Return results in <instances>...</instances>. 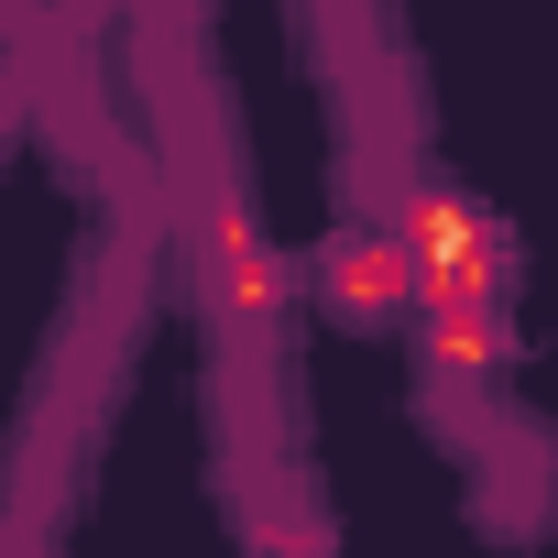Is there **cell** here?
<instances>
[{
	"instance_id": "1",
	"label": "cell",
	"mask_w": 558,
	"mask_h": 558,
	"mask_svg": "<svg viewBox=\"0 0 558 558\" xmlns=\"http://www.w3.org/2000/svg\"><path fill=\"white\" fill-rule=\"evenodd\" d=\"M307 274H318V307H329L340 329H362V340H384V329H405V318H416L405 230H395V219H373V208H340Z\"/></svg>"
},
{
	"instance_id": "2",
	"label": "cell",
	"mask_w": 558,
	"mask_h": 558,
	"mask_svg": "<svg viewBox=\"0 0 558 558\" xmlns=\"http://www.w3.org/2000/svg\"><path fill=\"white\" fill-rule=\"evenodd\" d=\"M219 514L241 525L252 558H329V493L307 482V460H219Z\"/></svg>"
}]
</instances>
